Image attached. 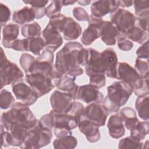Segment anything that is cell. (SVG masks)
Segmentation results:
<instances>
[{"mask_svg":"<svg viewBox=\"0 0 149 149\" xmlns=\"http://www.w3.org/2000/svg\"><path fill=\"white\" fill-rule=\"evenodd\" d=\"M29 129L26 126L17 123H13L8 131L10 133L13 139V147H20L24 142L28 132Z\"/></svg>","mask_w":149,"mask_h":149,"instance_id":"d4e9b609","label":"cell"},{"mask_svg":"<svg viewBox=\"0 0 149 149\" xmlns=\"http://www.w3.org/2000/svg\"><path fill=\"white\" fill-rule=\"evenodd\" d=\"M52 138V130L42 127L39 124L29 129L27 136L20 148L23 149H37L48 145Z\"/></svg>","mask_w":149,"mask_h":149,"instance_id":"5b68a950","label":"cell"},{"mask_svg":"<svg viewBox=\"0 0 149 149\" xmlns=\"http://www.w3.org/2000/svg\"><path fill=\"white\" fill-rule=\"evenodd\" d=\"M110 22L122 33L126 32L135 26L136 17L130 11L118 8L110 14Z\"/></svg>","mask_w":149,"mask_h":149,"instance_id":"30bf717a","label":"cell"},{"mask_svg":"<svg viewBox=\"0 0 149 149\" xmlns=\"http://www.w3.org/2000/svg\"><path fill=\"white\" fill-rule=\"evenodd\" d=\"M54 148L55 149H73L77 145V139L72 134L57 137L53 143Z\"/></svg>","mask_w":149,"mask_h":149,"instance_id":"f546056e","label":"cell"},{"mask_svg":"<svg viewBox=\"0 0 149 149\" xmlns=\"http://www.w3.org/2000/svg\"><path fill=\"white\" fill-rule=\"evenodd\" d=\"M89 59L85 66L86 73L88 76L95 74H104L105 69L101 52L95 49L88 48Z\"/></svg>","mask_w":149,"mask_h":149,"instance_id":"d6986e66","label":"cell"},{"mask_svg":"<svg viewBox=\"0 0 149 149\" xmlns=\"http://www.w3.org/2000/svg\"><path fill=\"white\" fill-rule=\"evenodd\" d=\"M90 77L89 84L97 88H101L105 86L106 77L104 74H93Z\"/></svg>","mask_w":149,"mask_h":149,"instance_id":"f6af8a7d","label":"cell"},{"mask_svg":"<svg viewBox=\"0 0 149 149\" xmlns=\"http://www.w3.org/2000/svg\"><path fill=\"white\" fill-rule=\"evenodd\" d=\"M119 114L122 119L124 126L127 130H132L139 121L135 110L131 107H126L122 108Z\"/></svg>","mask_w":149,"mask_h":149,"instance_id":"484cf974","label":"cell"},{"mask_svg":"<svg viewBox=\"0 0 149 149\" xmlns=\"http://www.w3.org/2000/svg\"><path fill=\"white\" fill-rule=\"evenodd\" d=\"M148 31H146L140 27L134 26L129 30L126 34V38L136 42L139 44H143L148 38Z\"/></svg>","mask_w":149,"mask_h":149,"instance_id":"4dcf8cb0","label":"cell"},{"mask_svg":"<svg viewBox=\"0 0 149 149\" xmlns=\"http://www.w3.org/2000/svg\"><path fill=\"white\" fill-rule=\"evenodd\" d=\"M148 40L145 41L136 51L137 58L148 59Z\"/></svg>","mask_w":149,"mask_h":149,"instance_id":"f907efd6","label":"cell"},{"mask_svg":"<svg viewBox=\"0 0 149 149\" xmlns=\"http://www.w3.org/2000/svg\"><path fill=\"white\" fill-rule=\"evenodd\" d=\"M135 14L137 17H145L149 15V2L145 1H134Z\"/></svg>","mask_w":149,"mask_h":149,"instance_id":"8d00e7d4","label":"cell"},{"mask_svg":"<svg viewBox=\"0 0 149 149\" xmlns=\"http://www.w3.org/2000/svg\"><path fill=\"white\" fill-rule=\"evenodd\" d=\"M15 99L12 94L6 89H2L0 93V107L2 109L12 108L15 103Z\"/></svg>","mask_w":149,"mask_h":149,"instance_id":"d590c367","label":"cell"},{"mask_svg":"<svg viewBox=\"0 0 149 149\" xmlns=\"http://www.w3.org/2000/svg\"><path fill=\"white\" fill-rule=\"evenodd\" d=\"M19 34V26L17 24L9 23L2 29V44L6 48H10L12 43L17 39Z\"/></svg>","mask_w":149,"mask_h":149,"instance_id":"603a6c76","label":"cell"},{"mask_svg":"<svg viewBox=\"0 0 149 149\" xmlns=\"http://www.w3.org/2000/svg\"><path fill=\"white\" fill-rule=\"evenodd\" d=\"M54 117V133L56 137L72 134V130L76 128L79 120L70 114L56 113L51 111Z\"/></svg>","mask_w":149,"mask_h":149,"instance_id":"ba28073f","label":"cell"},{"mask_svg":"<svg viewBox=\"0 0 149 149\" xmlns=\"http://www.w3.org/2000/svg\"><path fill=\"white\" fill-rule=\"evenodd\" d=\"M104 98V95L98 88L89 84L79 86L74 100H81L86 104H101Z\"/></svg>","mask_w":149,"mask_h":149,"instance_id":"5bb4252c","label":"cell"},{"mask_svg":"<svg viewBox=\"0 0 149 149\" xmlns=\"http://www.w3.org/2000/svg\"><path fill=\"white\" fill-rule=\"evenodd\" d=\"M42 36L45 41V49L54 52L63 44V38L60 33L48 24L42 30Z\"/></svg>","mask_w":149,"mask_h":149,"instance_id":"ac0fdd59","label":"cell"},{"mask_svg":"<svg viewBox=\"0 0 149 149\" xmlns=\"http://www.w3.org/2000/svg\"><path fill=\"white\" fill-rule=\"evenodd\" d=\"M75 80L76 77L66 74L63 75L60 84L57 87L58 90L70 94L73 100L75 99L76 94L79 88V86L75 83Z\"/></svg>","mask_w":149,"mask_h":149,"instance_id":"83f0119b","label":"cell"},{"mask_svg":"<svg viewBox=\"0 0 149 149\" xmlns=\"http://www.w3.org/2000/svg\"><path fill=\"white\" fill-rule=\"evenodd\" d=\"M29 107L19 101L15 102L9 111L2 113L1 125L6 130H9L13 123L21 124L29 129L34 127L38 120Z\"/></svg>","mask_w":149,"mask_h":149,"instance_id":"3957f363","label":"cell"},{"mask_svg":"<svg viewBox=\"0 0 149 149\" xmlns=\"http://www.w3.org/2000/svg\"><path fill=\"white\" fill-rule=\"evenodd\" d=\"M82 44L77 41L66 42L56 55L54 64L56 69L63 75L76 77L83 73V69L77 62V55L83 48Z\"/></svg>","mask_w":149,"mask_h":149,"instance_id":"6da1fadb","label":"cell"},{"mask_svg":"<svg viewBox=\"0 0 149 149\" xmlns=\"http://www.w3.org/2000/svg\"><path fill=\"white\" fill-rule=\"evenodd\" d=\"M25 80L37 94L38 98L48 94L54 88L48 78L41 73L26 74Z\"/></svg>","mask_w":149,"mask_h":149,"instance_id":"8fae6325","label":"cell"},{"mask_svg":"<svg viewBox=\"0 0 149 149\" xmlns=\"http://www.w3.org/2000/svg\"><path fill=\"white\" fill-rule=\"evenodd\" d=\"M12 88L15 98L26 105L34 104L38 98L30 86L22 79L13 82L12 84Z\"/></svg>","mask_w":149,"mask_h":149,"instance_id":"9c48e42d","label":"cell"},{"mask_svg":"<svg viewBox=\"0 0 149 149\" xmlns=\"http://www.w3.org/2000/svg\"><path fill=\"white\" fill-rule=\"evenodd\" d=\"M97 26L100 37L102 42L108 46L114 45L118 40L126 38V34L121 33L110 21H105L102 18H98L92 15L89 20Z\"/></svg>","mask_w":149,"mask_h":149,"instance_id":"8992f818","label":"cell"},{"mask_svg":"<svg viewBox=\"0 0 149 149\" xmlns=\"http://www.w3.org/2000/svg\"><path fill=\"white\" fill-rule=\"evenodd\" d=\"M133 1H119V6L122 8H129L133 5Z\"/></svg>","mask_w":149,"mask_h":149,"instance_id":"11a10c76","label":"cell"},{"mask_svg":"<svg viewBox=\"0 0 149 149\" xmlns=\"http://www.w3.org/2000/svg\"><path fill=\"white\" fill-rule=\"evenodd\" d=\"M116 79L129 84L137 97L148 95V77H141L134 68L126 62L118 63Z\"/></svg>","mask_w":149,"mask_h":149,"instance_id":"277c9868","label":"cell"},{"mask_svg":"<svg viewBox=\"0 0 149 149\" xmlns=\"http://www.w3.org/2000/svg\"><path fill=\"white\" fill-rule=\"evenodd\" d=\"M84 105L79 101H74L68 113L76 118L79 121L84 112Z\"/></svg>","mask_w":149,"mask_h":149,"instance_id":"ee69618b","label":"cell"},{"mask_svg":"<svg viewBox=\"0 0 149 149\" xmlns=\"http://www.w3.org/2000/svg\"><path fill=\"white\" fill-rule=\"evenodd\" d=\"M35 60V57L28 53H23L21 55L19 59V63L26 74L30 73Z\"/></svg>","mask_w":149,"mask_h":149,"instance_id":"f35d334b","label":"cell"},{"mask_svg":"<svg viewBox=\"0 0 149 149\" xmlns=\"http://www.w3.org/2000/svg\"><path fill=\"white\" fill-rule=\"evenodd\" d=\"M11 12L10 9L2 2L0 3V24L3 27L10 19Z\"/></svg>","mask_w":149,"mask_h":149,"instance_id":"bcb514c9","label":"cell"},{"mask_svg":"<svg viewBox=\"0 0 149 149\" xmlns=\"http://www.w3.org/2000/svg\"><path fill=\"white\" fill-rule=\"evenodd\" d=\"M72 96L59 90L54 91L50 97V104L52 111L56 113H66L69 111L73 102Z\"/></svg>","mask_w":149,"mask_h":149,"instance_id":"7c38bea8","label":"cell"},{"mask_svg":"<svg viewBox=\"0 0 149 149\" xmlns=\"http://www.w3.org/2000/svg\"><path fill=\"white\" fill-rule=\"evenodd\" d=\"M77 2L81 6H87L89 5L91 2V1H87V0H81V1H77Z\"/></svg>","mask_w":149,"mask_h":149,"instance_id":"6f0895ef","label":"cell"},{"mask_svg":"<svg viewBox=\"0 0 149 149\" xmlns=\"http://www.w3.org/2000/svg\"><path fill=\"white\" fill-rule=\"evenodd\" d=\"M1 55L0 79L2 90L4 86L22 79L24 74L16 63L8 59L2 47L1 48Z\"/></svg>","mask_w":149,"mask_h":149,"instance_id":"52a82bcc","label":"cell"},{"mask_svg":"<svg viewBox=\"0 0 149 149\" xmlns=\"http://www.w3.org/2000/svg\"><path fill=\"white\" fill-rule=\"evenodd\" d=\"M109 136L116 139L121 138L125 135V128L119 113L112 115L107 123Z\"/></svg>","mask_w":149,"mask_h":149,"instance_id":"44dd1931","label":"cell"},{"mask_svg":"<svg viewBox=\"0 0 149 149\" xmlns=\"http://www.w3.org/2000/svg\"><path fill=\"white\" fill-rule=\"evenodd\" d=\"M134 66L135 69L141 77H148V59L137 58Z\"/></svg>","mask_w":149,"mask_h":149,"instance_id":"60d3db41","label":"cell"},{"mask_svg":"<svg viewBox=\"0 0 149 149\" xmlns=\"http://www.w3.org/2000/svg\"><path fill=\"white\" fill-rule=\"evenodd\" d=\"M148 102V95L138 97L135 102V107L138 115L144 121H148L149 119Z\"/></svg>","mask_w":149,"mask_h":149,"instance_id":"f1b7e54d","label":"cell"},{"mask_svg":"<svg viewBox=\"0 0 149 149\" xmlns=\"http://www.w3.org/2000/svg\"><path fill=\"white\" fill-rule=\"evenodd\" d=\"M39 124L44 128L52 130L54 127V117L51 111L48 113L42 115L39 119Z\"/></svg>","mask_w":149,"mask_h":149,"instance_id":"7bdbcfd3","label":"cell"},{"mask_svg":"<svg viewBox=\"0 0 149 149\" xmlns=\"http://www.w3.org/2000/svg\"><path fill=\"white\" fill-rule=\"evenodd\" d=\"M36 19V12L33 8L24 6L15 10L12 16V20L19 25H24L33 22Z\"/></svg>","mask_w":149,"mask_h":149,"instance_id":"7402d4cb","label":"cell"},{"mask_svg":"<svg viewBox=\"0 0 149 149\" xmlns=\"http://www.w3.org/2000/svg\"><path fill=\"white\" fill-rule=\"evenodd\" d=\"M67 21V17L60 13L49 18L48 24L56 29L59 33H63Z\"/></svg>","mask_w":149,"mask_h":149,"instance_id":"74e56055","label":"cell"},{"mask_svg":"<svg viewBox=\"0 0 149 149\" xmlns=\"http://www.w3.org/2000/svg\"><path fill=\"white\" fill-rule=\"evenodd\" d=\"M105 69V74L108 77L116 79L118 57L112 48H107L101 52Z\"/></svg>","mask_w":149,"mask_h":149,"instance_id":"ffe728a7","label":"cell"},{"mask_svg":"<svg viewBox=\"0 0 149 149\" xmlns=\"http://www.w3.org/2000/svg\"><path fill=\"white\" fill-rule=\"evenodd\" d=\"M143 147V143L134 137L130 136L121 139L118 144V148L141 149Z\"/></svg>","mask_w":149,"mask_h":149,"instance_id":"836d02e7","label":"cell"},{"mask_svg":"<svg viewBox=\"0 0 149 149\" xmlns=\"http://www.w3.org/2000/svg\"><path fill=\"white\" fill-rule=\"evenodd\" d=\"M119 6V1L101 0L94 1L90 7L93 16L102 18L107 14H111Z\"/></svg>","mask_w":149,"mask_h":149,"instance_id":"2e32d148","label":"cell"},{"mask_svg":"<svg viewBox=\"0 0 149 149\" xmlns=\"http://www.w3.org/2000/svg\"><path fill=\"white\" fill-rule=\"evenodd\" d=\"M88 26L82 33L81 42L84 45L88 46L91 45L95 40L100 37L99 30L97 25L93 22L88 21Z\"/></svg>","mask_w":149,"mask_h":149,"instance_id":"4316f807","label":"cell"},{"mask_svg":"<svg viewBox=\"0 0 149 149\" xmlns=\"http://www.w3.org/2000/svg\"><path fill=\"white\" fill-rule=\"evenodd\" d=\"M77 2L76 1H72V0H63L62 1V3L63 6H68V5H72Z\"/></svg>","mask_w":149,"mask_h":149,"instance_id":"9f6ffc18","label":"cell"},{"mask_svg":"<svg viewBox=\"0 0 149 149\" xmlns=\"http://www.w3.org/2000/svg\"><path fill=\"white\" fill-rule=\"evenodd\" d=\"M29 39V50L34 55L38 56L45 48V41L41 36Z\"/></svg>","mask_w":149,"mask_h":149,"instance_id":"e575fe53","label":"cell"},{"mask_svg":"<svg viewBox=\"0 0 149 149\" xmlns=\"http://www.w3.org/2000/svg\"><path fill=\"white\" fill-rule=\"evenodd\" d=\"M90 52L88 48H81L77 55V62L80 66H86L89 59Z\"/></svg>","mask_w":149,"mask_h":149,"instance_id":"681fc988","label":"cell"},{"mask_svg":"<svg viewBox=\"0 0 149 149\" xmlns=\"http://www.w3.org/2000/svg\"><path fill=\"white\" fill-rule=\"evenodd\" d=\"M79 129L90 143H96L101 138L99 126L88 119L81 116L77 125Z\"/></svg>","mask_w":149,"mask_h":149,"instance_id":"e0dca14e","label":"cell"},{"mask_svg":"<svg viewBox=\"0 0 149 149\" xmlns=\"http://www.w3.org/2000/svg\"><path fill=\"white\" fill-rule=\"evenodd\" d=\"M73 15L79 22H88L90 18L87 11L81 7H75L73 9Z\"/></svg>","mask_w":149,"mask_h":149,"instance_id":"c3c4849f","label":"cell"},{"mask_svg":"<svg viewBox=\"0 0 149 149\" xmlns=\"http://www.w3.org/2000/svg\"><path fill=\"white\" fill-rule=\"evenodd\" d=\"M45 76L50 80L52 86L55 87H58V86L60 84L63 75L56 69L55 65H54L52 69L48 72V73Z\"/></svg>","mask_w":149,"mask_h":149,"instance_id":"b9f144b4","label":"cell"},{"mask_svg":"<svg viewBox=\"0 0 149 149\" xmlns=\"http://www.w3.org/2000/svg\"><path fill=\"white\" fill-rule=\"evenodd\" d=\"M23 2L26 4H29L33 8H44L49 2L48 1L43 0H31V1H23Z\"/></svg>","mask_w":149,"mask_h":149,"instance_id":"db71d44e","label":"cell"},{"mask_svg":"<svg viewBox=\"0 0 149 149\" xmlns=\"http://www.w3.org/2000/svg\"><path fill=\"white\" fill-rule=\"evenodd\" d=\"M54 52L48 49H44L36 58L29 74L41 73L46 75L52 69L54 65Z\"/></svg>","mask_w":149,"mask_h":149,"instance_id":"9a60e30c","label":"cell"},{"mask_svg":"<svg viewBox=\"0 0 149 149\" xmlns=\"http://www.w3.org/2000/svg\"><path fill=\"white\" fill-rule=\"evenodd\" d=\"M10 48L17 51H28L29 39H16L12 43Z\"/></svg>","mask_w":149,"mask_h":149,"instance_id":"7dc6e473","label":"cell"},{"mask_svg":"<svg viewBox=\"0 0 149 149\" xmlns=\"http://www.w3.org/2000/svg\"><path fill=\"white\" fill-rule=\"evenodd\" d=\"M63 6L62 1L54 0L45 9V15L48 17H52L60 14L62 7Z\"/></svg>","mask_w":149,"mask_h":149,"instance_id":"ab89813d","label":"cell"},{"mask_svg":"<svg viewBox=\"0 0 149 149\" xmlns=\"http://www.w3.org/2000/svg\"><path fill=\"white\" fill-rule=\"evenodd\" d=\"M148 16L136 17L135 26L140 27L146 31H148Z\"/></svg>","mask_w":149,"mask_h":149,"instance_id":"f5cc1de1","label":"cell"},{"mask_svg":"<svg viewBox=\"0 0 149 149\" xmlns=\"http://www.w3.org/2000/svg\"><path fill=\"white\" fill-rule=\"evenodd\" d=\"M21 33L26 38H33L40 37L41 34V28L37 22H34L31 23H28L22 26Z\"/></svg>","mask_w":149,"mask_h":149,"instance_id":"1f68e13d","label":"cell"},{"mask_svg":"<svg viewBox=\"0 0 149 149\" xmlns=\"http://www.w3.org/2000/svg\"><path fill=\"white\" fill-rule=\"evenodd\" d=\"M133 92V87L123 81H115L107 87V95L102 105L109 113L117 112L127 102Z\"/></svg>","mask_w":149,"mask_h":149,"instance_id":"7a4b0ae2","label":"cell"},{"mask_svg":"<svg viewBox=\"0 0 149 149\" xmlns=\"http://www.w3.org/2000/svg\"><path fill=\"white\" fill-rule=\"evenodd\" d=\"M117 44L119 49L123 51H129L133 47V42L126 38L118 40L117 41Z\"/></svg>","mask_w":149,"mask_h":149,"instance_id":"816d5d0a","label":"cell"},{"mask_svg":"<svg viewBox=\"0 0 149 149\" xmlns=\"http://www.w3.org/2000/svg\"><path fill=\"white\" fill-rule=\"evenodd\" d=\"M62 33L65 40H75L81 36L82 29L80 25L72 17H67V21Z\"/></svg>","mask_w":149,"mask_h":149,"instance_id":"cb8c5ba5","label":"cell"},{"mask_svg":"<svg viewBox=\"0 0 149 149\" xmlns=\"http://www.w3.org/2000/svg\"><path fill=\"white\" fill-rule=\"evenodd\" d=\"M149 132V123L148 121L140 122L130 130V136L134 138L142 141L145 139Z\"/></svg>","mask_w":149,"mask_h":149,"instance_id":"d6a6232c","label":"cell"},{"mask_svg":"<svg viewBox=\"0 0 149 149\" xmlns=\"http://www.w3.org/2000/svg\"><path fill=\"white\" fill-rule=\"evenodd\" d=\"M108 115L109 112L102 105L98 103H91L84 107L82 116L100 127L105 125Z\"/></svg>","mask_w":149,"mask_h":149,"instance_id":"4fadbf2b","label":"cell"}]
</instances>
